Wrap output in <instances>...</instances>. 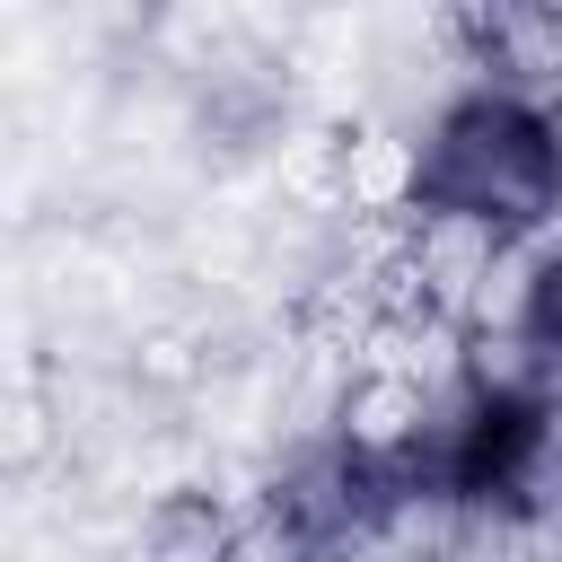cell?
<instances>
[{
  "mask_svg": "<svg viewBox=\"0 0 562 562\" xmlns=\"http://www.w3.org/2000/svg\"><path fill=\"white\" fill-rule=\"evenodd\" d=\"M342 167H334V220H404L422 211V140L369 114H334Z\"/></svg>",
  "mask_w": 562,
  "mask_h": 562,
  "instance_id": "cell-3",
  "label": "cell"
},
{
  "mask_svg": "<svg viewBox=\"0 0 562 562\" xmlns=\"http://www.w3.org/2000/svg\"><path fill=\"white\" fill-rule=\"evenodd\" d=\"M509 228H492V220H474V211H439V202H422L413 211V246H404V263H413V281L430 290V307L439 316H474V299L492 290V272L509 263Z\"/></svg>",
  "mask_w": 562,
  "mask_h": 562,
  "instance_id": "cell-2",
  "label": "cell"
},
{
  "mask_svg": "<svg viewBox=\"0 0 562 562\" xmlns=\"http://www.w3.org/2000/svg\"><path fill=\"white\" fill-rule=\"evenodd\" d=\"M422 202L439 211H474L492 228H509L518 246L553 228L562 211V158L544 140V114L509 88H465L430 114L422 132Z\"/></svg>",
  "mask_w": 562,
  "mask_h": 562,
  "instance_id": "cell-1",
  "label": "cell"
},
{
  "mask_svg": "<svg viewBox=\"0 0 562 562\" xmlns=\"http://www.w3.org/2000/svg\"><path fill=\"white\" fill-rule=\"evenodd\" d=\"M132 544H140V562H237L246 553V509L220 483H158Z\"/></svg>",
  "mask_w": 562,
  "mask_h": 562,
  "instance_id": "cell-4",
  "label": "cell"
}]
</instances>
